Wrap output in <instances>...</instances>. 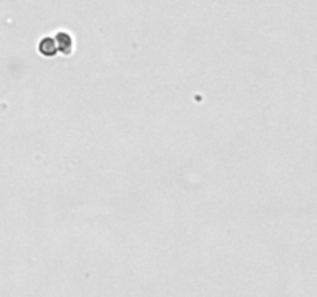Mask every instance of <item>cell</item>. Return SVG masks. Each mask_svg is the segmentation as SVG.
Instances as JSON below:
<instances>
[{
  "instance_id": "obj_1",
  "label": "cell",
  "mask_w": 317,
  "mask_h": 297,
  "mask_svg": "<svg viewBox=\"0 0 317 297\" xmlns=\"http://www.w3.org/2000/svg\"><path fill=\"white\" fill-rule=\"evenodd\" d=\"M54 42H56V47H57V53L71 54V51H73V39H71L70 34L57 33L54 36Z\"/></svg>"
},
{
  "instance_id": "obj_2",
  "label": "cell",
  "mask_w": 317,
  "mask_h": 297,
  "mask_svg": "<svg viewBox=\"0 0 317 297\" xmlns=\"http://www.w3.org/2000/svg\"><path fill=\"white\" fill-rule=\"evenodd\" d=\"M39 53L45 57H54L57 54V47L54 37H44L39 44Z\"/></svg>"
}]
</instances>
